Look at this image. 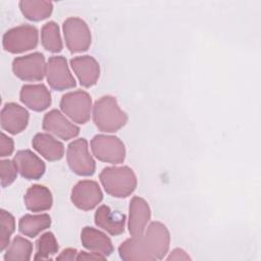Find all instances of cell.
Masks as SVG:
<instances>
[{"mask_svg":"<svg viewBox=\"0 0 261 261\" xmlns=\"http://www.w3.org/2000/svg\"><path fill=\"white\" fill-rule=\"evenodd\" d=\"M70 65L83 87L90 88L97 83L100 75V65L94 57L90 55L73 57L70 60Z\"/></svg>","mask_w":261,"mask_h":261,"instance_id":"e0dca14e","label":"cell"},{"mask_svg":"<svg viewBox=\"0 0 261 261\" xmlns=\"http://www.w3.org/2000/svg\"><path fill=\"white\" fill-rule=\"evenodd\" d=\"M19 8L25 18L39 21L50 16L53 10V3L44 0H21Z\"/></svg>","mask_w":261,"mask_h":261,"instance_id":"603a6c76","label":"cell"},{"mask_svg":"<svg viewBox=\"0 0 261 261\" xmlns=\"http://www.w3.org/2000/svg\"><path fill=\"white\" fill-rule=\"evenodd\" d=\"M106 256L97 253V252H86V251H82L80 253H77L76 256V260H105Z\"/></svg>","mask_w":261,"mask_h":261,"instance_id":"f546056e","label":"cell"},{"mask_svg":"<svg viewBox=\"0 0 261 261\" xmlns=\"http://www.w3.org/2000/svg\"><path fill=\"white\" fill-rule=\"evenodd\" d=\"M33 253V244L19 236H16L6 249L5 261H28Z\"/></svg>","mask_w":261,"mask_h":261,"instance_id":"cb8c5ba5","label":"cell"},{"mask_svg":"<svg viewBox=\"0 0 261 261\" xmlns=\"http://www.w3.org/2000/svg\"><path fill=\"white\" fill-rule=\"evenodd\" d=\"M12 71L22 81H42L46 73L45 57L40 52L16 57L12 61Z\"/></svg>","mask_w":261,"mask_h":261,"instance_id":"9c48e42d","label":"cell"},{"mask_svg":"<svg viewBox=\"0 0 261 261\" xmlns=\"http://www.w3.org/2000/svg\"><path fill=\"white\" fill-rule=\"evenodd\" d=\"M151 217V210L148 203L141 197H134L128 208V232L132 237L140 236L144 232Z\"/></svg>","mask_w":261,"mask_h":261,"instance_id":"9a60e30c","label":"cell"},{"mask_svg":"<svg viewBox=\"0 0 261 261\" xmlns=\"http://www.w3.org/2000/svg\"><path fill=\"white\" fill-rule=\"evenodd\" d=\"M51 225V217L46 214H25L18 221L19 231L30 238L37 237L41 231L49 228Z\"/></svg>","mask_w":261,"mask_h":261,"instance_id":"7402d4cb","label":"cell"},{"mask_svg":"<svg viewBox=\"0 0 261 261\" xmlns=\"http://www.w3.org/2000/svg\"><path fill=\"white\" fill-rule=\"evenodd\" d=\"M23 201L27 209L32 212L49 210L53 204L50 190L42 185H33L30 187L24 194Z\"/></svg>","mask_w":261,"mask_h":261,"instance_id":"44dd1931","label":"cell"},{"mask_svg":"<svg viewBox=\"0 0 261 261\" xmlns=\"http://www.w3.org/2000/svg\"><path fill=\"white\" fill-rule=\"evenodd\" d=\"M170 244V234L167 227L159 222L153 221L137 237L125 240L118 248L122 260H146L154 261L165 257Z\"/></svg>","mask_w":261,"mask_h":261,"instance_id":"6da1fadb","label":"cell"},{"mask_svg":"<svg viewBox=\"0 0 261 261\" xmlns=\"http://www.w3.org/2000/svg\"><path fill=\"white\" fill-rule=\"evenodd\" d=\"M59 246L55 236L51 231L43 233L36 242L35 260H51L52 256L58 252Z\"/></svg>","mask_w":261,"mask_h":261,"instance_id":"484cf974","label":"cell"},{"mask_svg":"<svg viewBox=\"0 0 261 261\" xmlns=\"http://www.w3.org/2000/svg\"><path fill=\"white\" fill-rule=\"evenodd\" d=\"M95 223L111 236H118L124 231L125 215L112 211L107 205H102L95 212Z\"/></svg>","mask_w":261,"mask_h":261,"instance_id":"ac0fdd59","label":"cell"},{"mask_svg":"<svg viewBox=\"0 0 261 261\" xmlns=\"http://www.w3.org/2000/svg\"><path fill=\"white\" fill-rule=\"evenodd\" d=\"M34 149L48 161L60 160L64 155L63 144L50 134L39 133L32 141Z\"/></svg>","mask_w":261,"mask_h":261,"instance_id":"ffe728a7","label":"cell"},{"mask_svg":"<svg viewBox=\"0 0 261 261\" xmlns=\"http://www.w3.org/2000/svg\"><path fill=\"white\" fill-rule=\"evenodd\" d=\"M94 156L103 162L118 164L125 158V147L122 141L109 135H96L91 141Z\"/></svg>","mask_w":261,"mask_h":261,"instance_id":"8992f818","label":"cell"},{"mask_svg":"<svg viewBox=\"0 0 261 261\" xmlns=\"http://www.w3.org/2000/svg\"><path fill=\"white\" fill-rule=\"evenodd\" d=\"M167 260H191V257L182 249L176 248L171 251L167 257Z\"/></svg>","mask_w":261,"mask_h":261,"instance_id":"4dcf8cb0","label":"cell"},{"mask_svg":"<svg viewBox=\"0 0 261 261\" xmlns=\"http://www.w3.org/2000/svg\"><path fill=\"white\" fill-rule=\"evenodd\" d=\"M30 114L28 110L13 102L6 103L1 110V126L11 135H16L25 129Z\"/></svg>","mask_w":261,"mask_h":261,"instance_id":"4fadbf2b","label":"cell"},{"mask_svg":"<svg viewBox=\"0 0 261 261\" xmlns=\"http://www.w3.org/2000/svg\"><path fill=\"white\" fill-rule=\"evenodd\" d=\"M13 161L20 175L27 179H39L45 173L44 161L29 149L17 151Z\"/></svg>","mask_w":261,"mask_h":261,"instance_id":"5bb4252c","label":"cell"},{"mask_svg":"<svg viewBox=\"0 0 261 261\" xmlns=\"http://www.w3.org/2000/svg\"><path fill=\"white\" fill-rule=\"evenodd\" d=\"M0 156L6 157L12 154L14 150V143L11 138H9L4 133L1 134V143H0Z\"/></svg>","mask_w":261,"mask_h":261,"instance_id":"f1b7e54d","label":"cell"},{"mask_svg":"<svg viewBox=\"0 0 261 261\" xmlns=\"http://www.w3.org/2000/svg\"><path fill=\"white\" fill-rule=\"evenodd\" d=\"M107 194L115 198H126L137 188V176L128 166H109L103 168L99 175Z\"/></svg>","mask_w":261,"mask_h":261,"instance_id":"7a4b0ae2","label":"cell"},{"mask_svg":"<svg viewBox=\"0 0 261 261\" xmlns=\"http://www.w3.org/2000/svg\"><path fill=\"white\" fill-rule=\"evenodd\" d=\"M17 168L13 160L3 159L0 161V176L1 187L5 188L10 186L17 176Z\"/></svg>","mask_w":261,"mask_h":261,"instance_id":"83f0119b","label":"cell"},{"mask_svg":"<svg viewBox=\"0 0 261 261\" xmlns=\"http://www.w3.org/2000/svg\"><path fill=\"white\" fill-rule=\"evenodd\" d=\"M41 42L43 47L52 53H57L62 50V40L60 37L59 27L54 21L46 22L41 30Z\"/></svg>","mask_w":261,"mask_h":261,"instance_id":"d4e9b609","label":"cell"},{"mask_svg":"<svg viewBox=\"0 0 261 261\" xmlns=\"http://www.w3.org/2000/svg\"><path fill=\"white\" fill-rule=\"evenodd\" d=\"M20 101L34 111H44L51 105L50 91L44 84L23 85L19 93Z\"/></svg>","mask_w":261,"mask_h":261,"instance_id":"2e32d148","label":"cell"},{"mask_svg":"<svg viewBox=\"0 0 261 261\" xmlns=\"http://www.w3.org/2000/svg\"><path fill=\"white\" fill-rule=\"evenodd\" d=\"M66 159L69 168L77 175H93L96 170V163L89 152L88 142L81 138L72 141L66 151Z\"/></svg>","mask_w":261,"mask_h":261,"instance_id":"52a82bcc","label":"cell"},{"mask_svg":"<svg viewBox=\"0 0 261 261\" xmlns=\"http://www.w3.org/2000/svg\"><path fill=\"white\" fill-rule=\"evenodd\" d=\"M82 245L92 252L100 253L104 256L112 254L114 248L111 240L102 231L91 227L85 226L81 232Z\"/></svg>","mask_w":261,"mask_h":261,"instance_id":"d6986e66","label":"cell"},{"mask_svg":"<svg viewBox=\"0 0 261 261\" xmlns=\"http://www.w3.org/2000/svg\"><path fill=\"white\" fill-rule=\"evenodd\" d=\"M60 109L72 121L84 124L91 117V96L82 90L68 92L61 97Z\"/></svg>","mask_w":261,"mask_h":261,"instance_id":"5b68a950","label":"cell"},{"mask_svg":"<svg viewBox=\"0 0 261 261\" xmlns=\"http://www.w3.org/2000/svg\"><path fill=\"white\" fill-rule=\"evenodd\" d=\"M46 79L49 86L56 91L74 88L75 80L71 74L66 58L63 56H51L46 63Z\"/></svg>","mask_w":261,"mask_h":261,"instance_id":"30bf717a","label":"cell"},{"mask_svg":"<svg viewBox=\"0 0 261 261\" xmlns=\"http://www.w3.org/2000/svg\"><path fill=\"white\" fill-rule=\"evenodd\" d=\"M42 127L64 141L75 138L80 134V127L71 122L58 109H52L44 115Z\"/></svg>","mask_w":261,"mask_h":261,"instance_id":"7c38bea8","label":"cell"},{"mask_svg":"<svg viewBox=\"0 0 261 261\" xmlns=\"http://www.w3.org/2000/svg\"><path fill=\"white\" fill-rule=\"evenodd\" d=\"M77 256V251L72 248H67L63 250L59 256L56 257L57 260H74L76 259Z\"/></svg>","mask_w":261,"mask_h":261,"instance_id":"1f68e13d","label":"cell"},{"mask_svg":"<svg viewBox=\"0 0 261 261\" xmlns=\"http://www.w3.org/2000/svg\"><path fill=\"white\" fill-rule=\"evenodd\" d=\"M39 33L32 24H21L8 30L3 35V48L9 53H21L37 47Z\"/></svg>","mask_w":261,"mask_h":261,"instance_id":"277c9868","label":"cell"},{"mask_svg":"<svg viewBox=\"0 0 261 261\" xmlns=\"http://www.w3.org/2000/svg\"><path fill=\"white\" fill-rule=\"evenodd\" d=\"M63 35L66 47L71 53L83 52L91 45V31L87 22L80 17H68L63 22Z\"/></svg>","mask_w":261,"mask_h":261,"instance_id":"ba28073f","label":"cell"},{"mask_svg":"<svg viewBox=\"0 0 261 261\" xmlns=\"http://www.w3.org/2000/svg\"><path fill=\"white\" fill-rule=\"evenodd\" d=\"M93 120L96 126L105 133H114L127 122V114L120 109L113 96H103L93 106Z\"/></svg>","mask_w":261,"mask_h":261,"instance_id":"3957f363","label":"cell"},{"mask_svg":"<svg viewBox=\"0 0 261 261\" xmlns=\"http://www.w3.org/2000/svg\"><path fill=\"white\" fill-rule=\"evenodd\" d=\"M0 251H4L10 244V237L15 230L13 215L2 209L0 211Z\"/></svg>","mask_w":261,"mask_h":261,"instance_id":"4316f807","label":"cell"},{"mask_svg":"<svg viewBox=\"0 0 261 261\" xmlns=\"http://www.w3.org/2000/svg\"><path fill=\"white\" fill-rule=\"evenodd\" d=\"M71 202L82 210L94 209L103 199V194L98 182L90 179L80 180L71 190Z\"/></svg>","mask_w":261,"mask_h":261,"instance_id":"8fae6325","label":"cell"}]
</instances>
